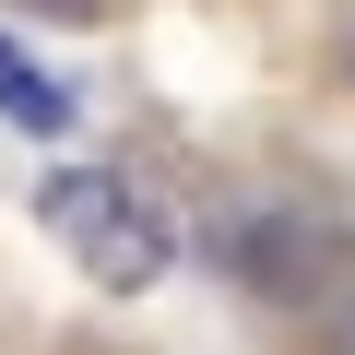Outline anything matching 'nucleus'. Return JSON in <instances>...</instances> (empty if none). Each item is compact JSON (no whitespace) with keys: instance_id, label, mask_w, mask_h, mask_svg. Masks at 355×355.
I'll list each match as a JSON object with an SVG mask.
<instances>
[{"instance_id":"1","label":"nucleus","mask_w":355,"mask_h":355,"mask_svg":"<svg viewBox=\"0 0 355 355\" xmlns=\"http://www.w3.org/2000/svg\"><path fill=\"white\" fill-rule=\"evenodd\" d=\"M36 214H48V237H60L95 284H119V296L154 284L166 249H178L166 214L142 202V178H119V166H48V178H36Z\"/></svg>"},{"instance_id":"2","label":"nucleus","mask_w":355,"mask_h":355,"mask_svg":"<svg viewBox=\"0 0 355 355\" xmlns=\"http://www.w3.org/2000/svg\"><path fill=\"white\" fill-rule=\"evenodd\" d=\"M0 119H12V130H36V142H48V130H71V95L24 60L12 36H0Z\"/></svg>"},{"instance_id":"3","label":"nucleus","mask_w":355,"mask_h":355,"mask_svg":"<svg viewBox=\"0 0 355 355\" xmlns=\"http://www.w3.org/2000/svg\"><path fill=\"white\" fill-rule=\"evenodd\" d=\"M331 343H343V355H355V308H343V320H331Z\"/></svg>"}]
</instances>
